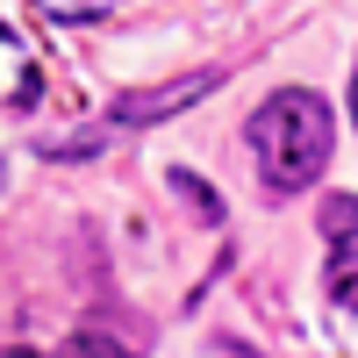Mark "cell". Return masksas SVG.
Returning <instances> with one entry per match:
<instances>
[{"instance_id":"obj_6","label":"cell","mask_w":358,"mask_h":358,"mask_svg":"<svg viewBox=\"0 0 358 358\" xmlns=\"http://www.w3.org/2000/svg\"><path fill=\"white\" fill-rule=\"evenodd\" d=\"M0 358H36V351H0Z\"/></svg>"},{"instance_id":"obj_2","label":"cell","mask_w":358,"mask_h":358,"mask_svg":"<svg viewBox=\"0 0 358 358\" xmlns=\"http://www.w3.org/2000/svg\"><path fill=\"white\" fill-rule=\"evenodd\" d=\"M322 244H330V265H322L330 301L358 315V194H330L322 201Z\"/></svg>"},{"instance_id":"obj_4","label":"cell","mask_w":358,"mask_h":358,"mask_svg":"<svg viewBox=\"0 0 358 358\" xmlns=\"http://www.w3.org/2000/svg\"><path fill=\"white\" fill-rule=\"evenodd\" d=\"M72 358H129V351H122V344H108V337H79Z\"/></svg>"},{"instance_id":"obj_5","label":"cell","mask_w":358,"mask_h":358,"mask_svg":"<svg viewBox=\"0 0 358 358\" xmlns=\"http://www.w3.org/2000/svg\"><path fill=\"white\" fill-rule=\"evenodd\" d=\"M351 122H358V72H351Z\"/></svg>"},{"instance_id":"obj_1","label":"cell","mask_w":358,"mask_h":358,"mask_svg":"<svg viewBox=\"0 0 358 358\" xmlns=\"http://www.w3.org/2000/svg\"><path fill=\"white\" fill-rule=\"evenodd\" d=\"M244 136H251V165L273 194H308L337 151V115L308 86H280L273 101H258Z\"/></svg>"},{"instance_id":"obj_3","label":"cell","mask_w":358,"mask_h":358,"mask_svg":"<svg viewBox=\"0 0 358 358\" xmlns=\"http://www.w3.org/2000/svg\"><path fill=\"white\" fill-rule=\"evenodd\" d=\"M222 86V72H194V79H172L165 94H129L122 108L108 115V129H129V122H165V115H179L187 101H201V94H215ZM108 129H94V151H101V136Z\"/></svg>"}]
</instances>
